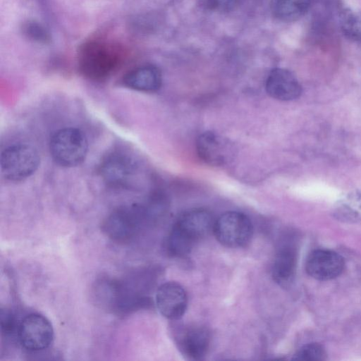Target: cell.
Masks as SVG:
<instances>
[{"mask_svg": "<svg viewBox=\"0 0 361 361\" xmlns=\"http://www.w3.org/2000/svg\"><path fill=\"white\" fill-rule=\"evenodd\" d=\"M121 58L119 51L107 43L91 41L81 46L78 66L82 74L90 80L102 81L118 68Z\"/></svg>", "mask_w": 361, "mask_h": 361, "instance_id": "7a4b0ae2", "label": "cell"}, {"mask_svg": "<svg viewBox=\"0 0 361 361\" xmlns=\"http://www.w3.org/2000/svg\"><path fill=\"white\" fill-rule=\"evenodd\" d=\"M24 32L32 39L46 42L49 40V35L40 25L32 22L26 23L24 26Z\"/></svg>", "mask_w": 361, "mask_h": 361, "instance_id": "44dd1931", "label": "cell"}, {"mask_svg": "<svg viewBox=\"0 0 361 361\" xmlns=\"http://www.w3.org/2000/svg\"><path fill=\"white\" fill-rule=\"evenodd\" d=\"M336 212L344 218L358 219L361 217V193L351 192L338 204Z\"/></svg>", "mask_w": 361, "mask_h": 361, "instance_id": "ac0fdd59", "label": "cell"}, {"mask_svg": "<svg viewBox=\"0 0 361 361\" xmlns=\"http://www.w3.org/2000/svg\"><path fill=\"white\" fill-rule=\"evenodd\" d=\"M196 149L200 159L205 164L221 166L228 164L234 156V147L226 138L212 132L200 134L196 140Z\"/></svg>", "mask_w": 361, "mask_h": 361, "instance_id": "9c48e42d", "label": "cell"}, {"mask_svg": "<svg viewBox=\"0 0 361 361\" xmlns=\"http://www.w3.org/2000/svg\"><path fill=\"white\" fill-rule=\"evenodd\" d=\"M311 0H272L273 16L283 22H293L302 17L310 8Z\"/></svg>", "mask_w": 361, "mask_h": 361, "instance_id": "2e32d148", "label": "cell"}, {"mask_svg": "<svg viewBox=\"0 0 361 361\" xmlns=\"http://www.w3.org/2000/svg\"><path fill=\"white\" fill-rule=\"evenodd\" d=\"M297 267V252L294 246H281L274 259L271 274L274 280L282 286L290 284L295 276Z\"/></svg>", "mask_w": 361, "mask_h": 361, "instance_id": "9a60e30c", "label": "cell"}, {"mask_svg": "<svg viewBox=\"0 0 361 361\" xmlns=\"http://www.w3.org/2000/svg\"><path fill=\"white\" fill-rule=\"evenodd\" d=\"M326 351L318 343H309L302 346L293 355V360H323L326 358Z\"/></svg>", "mask_w": 361, "mask_h": 361, "instance_id": "d6986e66", "label": "cell"}, {"mask_svg": "<svg viewBox=\"0 0 361 361\" xmlns=\"http://www.w3.org/2000/svg\"><path fill=\"white\" fill-rule=\"evenodd\" d=\"M238 0H207V5L212 9L218 11H229L238 4Z\"/></svg>", "mask_w": 361, "mask_h": 361, "instance_id": "7402d4cb", "label": "cell"}, {"mask_svg": "<svg viewBox=\"0 0 361 361\" xmlns=\"http://www.w3.org/2000/svg\"><path fill=\"white\" fill-rule=\"evenodd\" d=\"M17 336L20 345L29 351L48 348L54 340V329L50 322L39 314H30L20 322Z\"/></svg>", "mask_w": 361, "mask_h": 361, "instance_id": "52a82bcc", "label": "cell"}, {"mask_svg": "<svg viewBox=\"0 0 361 361\" xmlns=\"http://www.w3.org/2000/svg\"><path fill=\"white\" fill-rule=\"evenodd\" d=\"M40 157L37 150L25 143H16L1 153V175L11 181H20L32 176L38 169Z\"/></svg>", "mask_w": 361, "mask_h": 361, "instance_id": "5b68a950", "label": "cell"}, {"mask_svg": "<svg viewBox=\"0 0 361 361\" xmlns=\"http://www.w3.org/2000/svg\"><path fill=\"white\" fill-rule=\"evenodd\" d=\"M267 94L281 101H291L302 93V86L296 77L288 70L276 68L267 76L265 83Z\"/></svg>", "mask_w": 361, "mask_h": 361, "instance_id": "7c38bea8", "label": "cell"}, {"mask_svg": "<svg viewBox=\"0 0 361 361\" xmlns=\"http://www.w3.org/2000/svg\"><path fill=\"white\" fill-rule=\"evenodd\" d=\"M1 330L3 335L8 336L18 331L20 323L17 322L13 312L8 308L1 307L0 312Z\"/></svg>", "mask_w": 361, "mask_h": 361, "instance_id": "ffe728a7", "label": "cell"}, {"mask_svg": "<svg viewBox=\"0 0 361 361\" xmlns=\"http://www.w3.org/2000/svg\"><path fill=\"white\" fill-rule=\"evenodd\" d=\"M214 221L212 214L204 209L195 208L184 212L167 236V252L176 257L187 255L199 240L213 231Z\"/></svg>", "mask_w": 361, "mask_h": 361, "instance_id": "6da1fadb", "label": "cell"}, {"mask_svg": "<svg viewBox=\"0 0 361 361\" xmlns=\"http://www.w3.org/2000/svg\"><path fill=\"white\" fill-rule=\"evenodd\" d=\"M49 152L53 160L63 167H73L84 161L88 152V141L85 133L73 127L56 130L49 141Z\"/></svg>", "mask_w": 361, "mask_h": 361, "instance_id": "277c9868", "label": "cell"}, {"mask_svg": "<svg viewBox=\"0 0 361 361\" xmlns=\"http://www.w3.org/2000/svg\"><path fill=\"white\" fill-rule=\"evenodd\" d=\"M155 303L159 312L166 318L176 320L185 314L188 295L178 283L169 281L161 284L155 295Z\"/></svg>", "mask_w": 361, "mask_h": 361, "instance_id": "30bf717a", "label": "cell"}, {"mask_svg": "<svg viewBox=\"0 0 361 361\" xmlns=\"http://www.w3.org/2000/svg\"><path fill=\"white\" fill-rule=\"evenodd\" d=\"M213 231L216 240L223 245L239 248L250 242L253 227L250 219L245 214L229 211L215 220Z\"/></svg>", "mask_w": 361, "mask_h": 361, "instance_id": "8992f818", "label": "cell"}, {"mask_svg": "<svg viewBox=\"0 0 361 361\" xmlns=\"http://www.w3.org/2000/svg\"><path fill=\"white\" fill-rule=\"evenodd\" d=\"M344 265L343 257L338 253L328 250H317L309 255L305 269L312 278L328 281L338 276Z\"/></svg>", "mask_w": 361, "mask_h": 361, "instance_id": "8fae6325", "label": "cell"}, {"mask_svg": "<svg viewBox=\"0 0 361 361\" xmlns=\"http://www.w3.org/2000/svg\"><path fill=\"white\" fill-rule=\"evenodd\" d=\"M151 215V210L143 205L123 206L106 216L102 223V231L114 242L128 243L140 233Z\"/></svg>", "mask_w": 361, "mask_h": 361, "instance_id": "3957f363", "label": "cell"}, {"mask_svg": "<svg viewBox=\"0 0 361 361\" xmlns=\"http://www.w3.org/2000/svg\"><path fill=\"white\" fill-rule=\"evenodd\" d=\"M210 335L204 327L185 329L178 336V346L182 353L190 360H202L207 354Z\"/></svg>", "mask_w": 361, "mask_h": 361, "instance_id": "4fadbf2b", "label": "cell"}, {"mask_svg": "<svg viewBox=\"0 0 361 361\" xmlns=\"http://www.w3.org/2000/svg\"><path fill=\"white\" fill-rule=\"evenodd\" d=\"M137 169V164L131 156L116 151L103 159L99 167V173L108 185L122 188L133 185Z\"/></svg>", "mask_w": 361, "mask_h": 361, "instance_id": "ba28073f", "label": "cell"}, {"mask_svg": "<svg viewBox=\"0 0 361 361\" xmlns=\"http://www.w3.org/2000/svg\"><path fill=\"white\" fill-rule=\"evenodd\" d=\"M123 83L134 90L153 92L160 89L162 75L157 67L145 65L128 71L123 78Z\"/></svg>", "mask_w": 361, "mask_h": 361, "instance_id": "5bb4252c", "label": "cell"}, {"mask_svg": "<svg viewBox=\"0 0 361 361\" xmlns=\"http://www.w3.org/2000/svg\"><path fill=\"white\" fill-rule=\"evenodd\" d=\"M339 25L347 38L361 41V14L350 9L344 10L340 15Z\"/></svg>", "mask_w": 361, "mask_h": 361, "instance_id": "e0dca14e", "label": "cell"}]
</instances>
